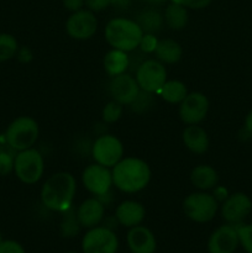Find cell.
<instances>
[{
    "mask_svg": "<svg viewBox=\"0 0 252 253\" xmlns=\"http://www.w3.org/2000/svg\"><path fill=\"white\" fill-rule=\"evenodd\" d=\"M163 19H165V22L169 29L179 31L188 25L189 14H188V9L185 6L178 4V2L170 1L166 6Z\"/></svg>",
    "mask_w": 252,
    "mask_h": 253,
    "instance_id": "obj_23",
    "label": "cell"
},
{
    "mask_svg": "<svg viewBox=\"0 0 252 253\" xmlns=\"http://www.w3.org/2000/svg\"><path fill=\"white\" fill-rule=\"evenodd\" d=\"M212 195H214V198L217 200V202L222 203L227 197H229L230 193L229 190H227L225 187H222V185H216V187L214 188Z\"/></svg>",
    "mask_w": 252,
    "mask_h": 253,
    "instance_id": "obj_38",
    "label": "cell"
},
{
    "mask_svg": "<svg viewBox=\"0 0 252 253\" xmlns=\"http://www.w3.org/2000/svg\"><path fill=\"white\" fill-rule=\"evenodd\" d=\"M155 94L148 93V91L145 90H140V93L136 96L135 100H133L128 106H130L131 111H133L135 114H145L148 113V111L155 106Z\"/></svg>",
    "mask_w": 252,
    "mask_h": 253,
    "instance_id": "obj_28",
    "label": "cell"
},
{
    "mask_svg": "<svg viewBox=\"0 0 252 253\" xmlns=\"http://www.w3.org/2000/svg\"><path fill=\"white\" fill-rule=\"evenodd\" d=\"M135 21L141 27L143 34H157L162 29L165 19L158 10L150 7L138 12Z\"/></svg>",
    "mask_w": 252,
    "mask_h": 253,
    "instance_id": "obj_24",
    "label": "cell"
},
{
    "mask_svg": "<svg viewBox=\"0 0 252 253\" xmlns=\"http://www.w3.org/2000/svg\"><path fill=\"white\" fill-rule=\"evenodd\" d=\"M245 130L250 133V136L252 137V110L247 114L246 119H245V126H244Z\"/></svg>",
    "mask_w": 252,
    "mask_h": 253,
    "instance_id": "obj_40",
    "label": "cell"
},
{
    "mask_svg": "<svg viewBox=\"0 0 252 253\" xmlns=\"http://www.w3.org/2000/svg\"><path fill=\"white\" fill-rule=\"evenodd\" d=\"M188 88L183 82L175 81H168L163 84V86L161 88V90L158 91V95L163 99L167 103L173 104V105H179L183 100L185 99V96L188 95Z\"/></svg>",
    "mask_w": 252,
    "mask_h": 253,
    "instance_id": "obj_25",
    "label": "cell"
},
{
    "mask_svg": "<svg viewBox=\"0 0 252 253\" xmlns=\"http://www.w3.org/2000/svg\"><path fill=\"white\" fill-rule=\"evenodd\" d=\"M145 2H147L151 6H161V5H165L168 0H143Z\"/></svg>",
    "mask_w": 252,
    "mask_h": 253,
    "instance_id": "obj_41",
    "label": "cell"
},
{
    "mask_svg": "<svg viewBox=\"0 0 252 253\" xmlns=\"http://www.w3.org/2000/svg\"><path fill=\"white\" fill-rule=\"evenodd\" d=\"M170 1L178 2V4L183 5V6H185L187 9L200 10L209 6V5L211 4L212 0H170Z\"/></svg>",
    "mask_w": 252,
    "mask_h": 253,
    "instance_id": "obj_34",
    "label": "cell"
},
{
    "mask_svg": "<svg viewBox=\"0 0 252 253\" xmlns=\"http://www.w3.org/2000/svg\"><path fill=\"white\" fill-rule=\"evenodd\" d=\"M16 58L19 59V62H21V63H30V62L34 59V53H32V51L29 47H19L16 53Z\"/></svg>",
    "mask_w": 252,
    "mask_h": 253,
    "instance_id": "obj_36",
    "label": "cell"
},
{
    "mask_svg": "<svg viewBox=\"0 0 252 253\" xmlns=\"http://www.w3.org/2000/svg\"><path fill=\"white\" fill-rule=\"evenodd\" d=\"M128 64H130L128 53L125 51H121V49L113 48L104 56V69L110 77L126 73V71L128 69Z\"/></svg>",
    "mask_w": 252,
    "mask_h": 253,
    "instance_id": "obj_22",
    "label": "cell"
},
{
    "mask_svg": "<svg viewBox=\"0 0 252 253\" xmlns=\"http://www.w3.org/2000/svg\"><path fill=\"white\" fill-rule=\"evenodd\" d=\"M135 78L141 90L158 94L167 82V69L158 59H145L136 69Z\"/></svg>",
    "mask_w": 252,
    "mask_h": 253,
    "instance_id": "obj_8",
    "label": "cell"
},
{
    "mask_svg": "<svg viewBox=\"0 0 252 253\" xmlns=\"http://www.w3.org/2000/svg\"><path fill=\"white\" fill-rule=\"evenodd\" d=\"M82 183L84 188L94 197H100L111 190L113 183V173L110 168L101 166L99 163H91L84 168L82 173Z\"/></svg>",
    "mask_w": 252,
    "mask_h": 253,
    "instance_id": "obj_10",
    "label": "cell"
},
{
    "mask_svg": "<svg viewBox=\"0 0 252 253\" xmlns=\"http://www.w3.org/2000/svg\"><path fill=\"white\" fill-rule=\"evenodd\" d=\"M14 172L17 179L24 184H36L44 172V160L37 148H27L15 155Z\"/></svg>",
    "mask_w": 252,
    "mask_h": 253,
    "instance_id": "obj_5",
    "label": "cell"
},
{
    "mask_svg": "<svg viewBox=\"0 0 252 253\" xmlns=\"http://www.w3.org/2000/svg\"><path fill=\"white\" fill-rule=\"evenodd\" d=\"M156 59L166 64H175L182 59L183 56V48L173 39H162L158 41L157 48L155 51Z\"/></svg>",
    "mask_w": 252,
    "mask_h": 253,
    "instance_id": "obj_21",
    "label": "cell"
},
{
    "mask_svg": "<svg viewBox=\"0 0 252 253\" xmlns=\"http://www.w3.org/2000/svg\"><path fill=\"white\" fill-rule=\"evenodd\" d=\"M123 106L124 105H121L115 100H111L108 104H105V106L101 110V119H103L104 123L114 124L120 120V118L123 116Z\"/></svg>",
    "mask_w": 252,
    "mask_h": 253,
    "instance_id": "obj_29",
    "label": "cell"
},
{
    "mask_svg": "<svg viewBox=\"0 0 252 253\" xmlns=\"http://www.w3.org/2000/svg\"><path fill=\"white\" fill-rule=\"evenodd\" d=\"M15 155H16V151L12 148L10 150L0 148V175L1 177L9 175L10 173L14 172Z\"/></svg>",
    "mask_w": 252,
    "mask_h": 253,
    "instance_id": "obj_30",
    "label": "cell"
},
{
    "mask_svg": "<svg viewBox=\"0 0 252 253\" xmlns=\"http://www.w3.org/2000/svg\"><path fill=\"white\" fill-rule=\"evenodd\" d=\"M160 40L157 39L156 34H143L142 39H141L140 44H138V48L141 52L146 54L155 53L156 48H157V44Z\"/></svg>",
    "mask_w": 252,
    "mask_h": 253,
    "instance_id": "obj_32",
    "label": "cell"
},
{
    "mask_svg": "<svg viewBox=\"0 0 252 253\" xmlns=\"http://www.w3.org/2000/svg\"><path fill=\"white\" fill-rule=\"evenodd\" d=\"M239 235L235 225L226 224L217 227L208 240L209 253H234L239 247Z\"/></svg>",
    "mask_w": 252,
    "mask_h": 253,
    "instance_id": "obj_15",
    "label": "cell"
},
{
    "mask_svg": "<svg viewBox=\"0 0 252 253\" xmlns=\"http://www.w3.org/2000/svg\"><path fill=\"white\" fill-rule=\"evenodd\" d=\"M119 239L115 231L105 226L89 229L82 240L83 253H116Z\"/></svg>",
    "mask_w": 252,
    "mask_h": 253,
    "instance_id": "obj_9",
    "label": "cell"
},
{
    "mask_svg": "<svg viewBox=\"0 0 252 253\" xmlns=\"http://www.w3.org/2000/svg\"><path fill=\"white\" fill-rule=\"evenodd\" d=\"M113 183L120 192L135 194L148 185L151 168L146 161L137 157L123 158L111 168Z\"/></svg>",
    "mask_w": 252,
    "mask_h": 253,
    "instance_id": "obj_2",
    "label": "cell"
},
{
    "mask_svg": "<svg viewBox=\"0 0 252 253\" xmlns=\"http://www.w3.org/2000/svg\"><path fill=\"white\" fill-rule=\"evenodd\" d=\"M2 240H4V239H2V235L0 234V244H1V242H2Z\"/></svg>",
    "mask_w": 252,
    "mask_h": 253,
    "instance_id": "obj_42",
    "label": "cell"
},
{
    "mask_svg": "<svg viewBox=\"0 0 252 253\" xmlns=\"http://www.w3.org/2000/svg\"><path fill=\"white\" fill-rule=\"evenodd\" d=\"M115 217L119 225L124 227H135L142 224L146 217V209L140 202L125 200L120 203L115 210Z\"/></svg>",
    "mask_w": 252,
    "mask_h": 253,
    "instance_id": "obj_18",
    "label": "cell"
},
{
    "mask_svg": "<svg viewBox=\"0 0 252 253\" xmlns=\"http://www.w3.org/2000/svg\"><path fill=\"white\" fill-rule=\"evenodd\" d=\"M62 214H63L61 221L62 236L66 237V239H72V237L77 236L79 229L82 227L78 221V217H77V210H74L73 207H72L68 210L62 212Z\"/></svg>",
    "mask_w": 252,
    "mask_h": 253,
    "instance_id": "obj_26",
    "label": "cell"
},
{
    "mask_svg": "<svg viewBox=\"0 0 252 253\" xmlns=\"http://www.w3.org/2000/svg\"><path fill=\"white\" fill-rule=\"evenodd\" d=\"M40 136L37 121L31 116H19L10 123L5 131V142L14 151L27 150L34 147Z\"/></svg>",
    "mask_w": 252,
    "mask_h": 253,
    "instance_id": "obj_4",
    "label": "cell"
},
{
    "mask_svg": "<svg viewBox=\"0 0 252 253\" xmlns=\"http://www.w3.org/2000/svg\"><path fill=\"white\" fill-rule=\"evenodd\" d=\"M62 2H63V6L71 12L82 10L85 5V0H62Z\"/></svg>",
    "mask_w": 252,
    "mask_h": 253,
    "instance_id": "obj_37",
    "label": "cell"
},
{
    "mask_svg": "<svg viewBox=\"0 0 252 253\" xmlns=\"http://www.w3.org/2000/svg\"><path fill=\"white\" fill-rule=\"evenodd\" d=\"M131 0H110V5L118 10H125L130 6Z\"/></svg>",
    "mask_w": 252,
    "mask_h": 253,
    "instance_id": "obj_39",
    "label": "cell"
},
{
    "mask_svg": "<svg viewBox=\"0 0 252 253\" xmlns=\"http://www.w3.org/2000/svg\"><path fill=\"white\" fill-rule=\"evenodd\" d=\"M183 212L192 221L205 224L211 221L219 210V202L208 192H195L183 200Z\"/></svg>",
    "mask_w": 252,
    "mask_h": 253,
    "instance_id": "obj_6",
    "label": "cell"
},
{
    "mask_svg": "<svg viewBox=\"0 0 252 253\" xmlns=\"http://www.w3.org/2000/svg\"><path fill=\"white\" fill-rule=\"evenodd\" d=\"M104 36L113 48L121 49L128 53L138 48L143 31L135 20L115 17L106 24Z\"/></svg>",
    "mask_w": 252,
    "mask_h": 253,
    "instance_id": "obj_3",
    "label": "cell"
},
{
    "mask_svg": "<svg viewBox=\"0 0 252 253\" xmlns=\"http://www.w3.org/2000/svg\"><path fill=\"white\" fill-rule=\"evenodd\" d=\"M85 6L93 12L103 11L110 6V0H85Z\"/></svg>",
    "mask_w": 252,
    "mask_h": 253,
    "instance_id": "obj_35",
    "label": "cell"
},
{
    "mask_svg": "<svg viewBox=\"0 0 252 253\" xmlns=\"http://www.w3.org/2000/svg\"><path fill=\"white\" fill-rule=\"evenodd\" d=\"M67 253H77V252H67Z\"/></svg>",
    "mask_w": 252,
    "mask_h": 253,
    "instance_id": "obj_43",
    "label": "cell"
},
{
    "mask_svg": "<svg viewBox=\"0 0 252 253\" xmlns=\"http://www.w3.org/2000/svg\"><path fill=\"white\" fill-rule=\"evenodd\" d=\"M252 210V202L245 193H234L230 194L221 203V216L227 224L239 225L242 224L245 219L250 215Z\"/></svg>",
    "mask_w": 252,
    "mask_h": 253,
    "instance_id": "obj_13",
    "label": "cell"
},
{
    "mask_svg": "<svg viewBox=\"0 0 252 253\" xmlns=\"http://www.w3.org/2000/svg\"><path fill=\"white\" fill-rule=\"evenodd\" d=\"M190 182L197 189L208 192L219 184V174L210 165H199L190 172Z\"/></svg>",
    "mask_w": 252,
    "mask_h": 253,
    "instance_id": "obj_20",
    "label": "cell"
},
{
    "mask_svg": "<svg viewBox=\"0 0 252 253\" xmlns=\"http://www.w3.org/2000/svg\"><path fill=\"white\" fill-rule=\"evenodd\" d=\"M108 89L111 99L118 101L121 105H130L141 90L136 78L130 73L111 77Z\"/></svg>",
    "mask_w": 252,
    "mask_h": 253,
    "instance_id": "obj_14",
    "label": "cell"
},
{
    "mask_svg": "<svg viewBox=\"0 0 252 253\" xmlns=\"http://www.w3.org/2000/svg\"><path fill=\"white\" fill-rule=\"evenodd\" d=\"M235 226L242 249L247 253H252V224H239Z\"/></svg>",
    "mask_w": 252,
    "mask_h": 253,
    "instance_id": "obj_31",
    "label": "cell"
},
{
    "mask_svg": "<svg viewBox=\"0 0 252 253\" xmlns=\"http://www.w3.org/2000/svg\"><path fill=\"white\" fill-rule=\"evenodd\" d=\"M90 153L96 163L113 168L124 158V145L116 136L103 133L91 143Z\"/></svg>",
    "mask_w": 252,
    "mask_h": 253,
    "instance_id": "obj_7",
    "label": "cell"
},
{
    "mask_svg": "<svg viewBox=\"0 0 252 253\" xmlns=\"http://www.w3.org/2000/svg\"><path fill=\"white\" fill-rule=\"evenodd\" d=\"M182 140L185 147L194 155H204L209 150V136L199 125H187L183 130Z\"/></svg>",
    "mask_w": 252,
    "mask_h": 253,
    "instance_id": "obj_19",
    "label": "cell"
},
{
    "mask_svg": "<svg viewBox=\"0 0 252 253\" xmlns=\"http://www.w3.org/2000/svg\"><path fill=\"white\" fill-rule=\"evenodd\" d=\"M77 193V180L69 172L52 174L43 183L40 193L41 203L51 211L63 212L72 208Z\"/></svg>",
    "mask_w": 252,
    "mask_h": 253,
    "instance_id": "obj_1",
    "label": "cell"
},
{
    "mask_svg": "<svg viewBox=\"0 0 252 253\" xmlns=\"http://www.w3.org/2000/svg\"><path fill=\"white\" fill-rule=\"evenodd\" d=\"M126 242L131 253H155L157 249V241L153 232L142 225L128 230Z\"/></svg>",
    "mask_w": 252,
    "mask_h": 253,
    "instance_id": "obj_17",
    "label": "cell"
},
{
    "mask_svg": "<svg viewBox=\"0 0 252 253\" xmlns=\"http://www.w3.org/2000/svg\"><path fill=\"white\" fill-rule=\"evenodd\" d=\"M77 217L84 229H93L99 226L105 217V205L99 198H88L77 209Z\"/></svg>",
    "mask_w": 252,
    "mask_h": 253,
    "instance_id": "obj_16",
    "label": "cell"
},
{
    "mask_svg": "<svg viewBox=\"0 0 252 253\" xmlns=\"http://www.w3.org/2000/svg\"><path fill=\"white\" fill-rule=\"evenodd\" d=\"M98 30V19L89 9H82L72 12L67 19L66 31L69 37L78 41L91 39Z\"/></svg>",
    "mask_w": 252,
    "mask_h": 253,
    "instance_id": "obj_11",
    "label": "cell"
},
{
    "mask_svg": "<svg viewBox=\"0 0 252 253\" xmlns=\"http://www.w3.org/2000/svg\"><path fill=\"white\" fill-rule=\"evenodd\" d=\"M19 43L17 40L10 34H0V63L16 57Z\"/></svg>",
    "mask_w": 252,
    "mask_h": 253,
    "instance_id": "obj_27",
    "label": "cell"
},
{
    "mask_svg": "<svg viewBox=\"0 0 252 253\" xmlns=\"http://www.w3.org/2000/svg\"><path fill=\"white\" fill-rule=\"evenodd\" d=\"M0 253H26L21 244L15 240H2L0 244Z\"/></svg>",
    "mask_w": 252,
    "mask_h": 253,
    "instance_id": "obj_33",
    "label": "cell"
},
{
    "mask_svg": "<svg viewBox=\"0 0 252 253\" xmlns=\"http://www.w3.org/2000/svg\"><path fill=\"white\" fill-rule=\"evenodd\" d=\"M209 99L200 91L188 93L184 100L179 104V118L185 125H199L205 120L209 111Z\"/></svg>",
    "mask_w": 252,
    "mask_h": 253,
    "instance_id": "obj_12",
    "label": "cell"
}]
</instances>
